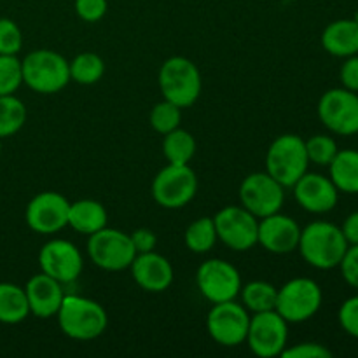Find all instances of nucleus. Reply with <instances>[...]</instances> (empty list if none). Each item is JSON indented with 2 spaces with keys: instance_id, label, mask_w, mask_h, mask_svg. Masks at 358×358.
Returning a JSON list of instances; mask_svg holds the SVG:
<instances>
[{
  "instance_id": "nucleus-39",
  "label": "nucleus",
  "mask_w": 358,
  "mask_h": 358,
  "mask_svg": "<svg viewBox=\"0 0 358 358\" xmlns=\"http://www.w3.org/2000/svg\"><path fill=\"white\" fill-rule=\"evenodd\" d=\"M133 241V247H135L136 254H145V252L156 250L157 247V236L152 229H147V227H138V229L133 231L129 234Z\"/></svg>"
},
{
  "instance_id": "nucleus-26",
  "label": "nucleus",
  "mask_w": 358,
  "mask_h": 358,
  "mask_svg": "<svg viewBox=\"0 0 358 358\" xmlns=\"http://www.w3.org/2000/svg\"><path fill=\"white\" fill-rule=\"evenodd\" d=\"M163 156L170 164H189L196 154V140L187 129L178 126L163 135Z\"/></svg>"
},
{
  "instance_id": "nucleus-29",
  "label": "nucleus",
  "mask_w": 358,
  "mask_h": 358,
  "mask_svg": "<svg viewBox=\"0 0 358 358\" xmlns=\"http://www.w3.org/2000/svg\"><path fill=\"white\" fill-rule=\"evenodd\" d=\"M27 122V107L14 94L0 96V138L16 135Z\"/></svg>"
},
{
  "instance_id": "nucleus-41",
  "label": "nucleus",
  "mask_w": 358,
  "mask_h": 358,
  "mask_svg": "<svg viewBox=\"0 0 358 358\" xmlns=\"http://www.w3.org/2000/svg\"><path fill=\"white\" fill-rule=\"evenodd\" d=\"M353 20H355V23L358 24V10L355 13V16H353Z\"/></svg>"
},
{
  "instance_id": "nucleus-31",
  "label": "nucleus",
  "mask_w": 358,
  "mask_h": 358,
  "mask_svg": "<svg viewBox=\"0 0 358 358\" xmlns=\"http://www.w3.org/2000/svg\"><path fill=\"white\" fill-rule=\"evenodd\" d=\"M23 84L21 59L17 55H0V96L14 94Z\"/></svg>"
},
{
  "instance_id": "nucleus-5",
  "label": "nucleus",
  "mask_w": 358,
  "mask_h": 358,
  "mask_svg": "<svg viewBox=\"0 0 358 358\" xmlns=\"http://www.w3.org/2000/svg\"><path fill=\"white\" fill-rule=\"evenodd\" d=\"M310 168L306 142L296 133L276 136L266 152V171L283 187H292Z\"/></svg>"
},
{
  "instance_id": "nucleus-4",
  "label": "nucleus",
  "mask_w": 358,
  "mask_h": 358,
  "mask_svg": "<svg viewBox=\"0 0 358 358\" xmlns=\"http://www.w3.org/2000/svg\"><path fill=\"white\" fill-rule=\"evenodd\" d=\"M23 84L38 94L59 93L70 83L69 62L52 49H35L21 59Z\"/></svg>"
},
{
  "instance_id": "nucleus-23",
  "label": "nucleus",
  "mask_w": 358,
  "mask_h": 358,
  "mask_svg": "<svg viewBox=\"0 0 358 358\" xmlns=\"http://www.w3.org/2000/svg\"><path fill=\"white\" fill-rule=\"evenodd\" d=\"M329 178L339 194H358V150H338L334 159L329 164Z\"/></svg>"
},
{
  "instance_id": "nucleus-42",
  "label": "nucleus",
  "mask_w": 358,
  "mask_h": 358,
  "mask_svg": "<svg viewBox=\"0 0 358 358\" xmlns=\"http://www.w3.org/2000/svg\"><path fill=\"white\" fill-rule=\"evenodd\" d=\"M0 154H2V138H0Z\"/></svg>"
},
{
  "instance_id": "nucleus-22",
  "label": "nucleus",
  "mask_w": 358,
  "mask_h": 358,
  "mask_svg": "<svg viewBox=\"0 0 358 358\" xmlns=\"http://www.w3.org/2000/svg\"><path fill=\"white\" fill-rule=\"evenodd\" d=\"M108 213L105 206L96 199H79L70 203L69 226L84 236L98 233L107 227Z\"/></svg>"
},
{
  "instance_id": "nucleus-35",
  "label": "nucleus",
  "mask_w": 358,
  "mask_h": 358,
  "mask_svg": "<svg viewBox=\"0 0 358 358\" xmlns=\"http://www.w3.org/2000/svg\"><path fill=\"white\" fill-rule=\"evenodd\" d=\"M283 358H331L332 352L325 345L315 341L297 343V345L289 346L282 352Z\"/></svg>"
},
{
  "instance_id": "nucleus-24",
  "label": "nucleus",
  "mask_w": 358,
  "mask_h": 358,
  "mask_svg": "<svg viewBox=\"0 0 358 358\" xmlns=\"http://www.w3.org/2000/svg\"><path fill=\"white\" fill-rule=\"evenodd\" d=\"M30 315L27 294L16 283L0 282V324L16 325Z\"/></svg>"
},
{
  "instance_id": "nucleus-30",
  "label": "nucleus",
  "mask_w": 358,
  "mask_h": 358,
  "mask_svg": "<svg viewBox=\"0 0 358 358\" xmlns=\"http://www.w3.org/2000/svg\"><path fill=\"white\" fill-rule=\"evenodd\" d=\"M182 121V108L177 107L175 103L168 100H161L159 103H156L150 110L149 122L152 126V129L159 135H166V133L173 131L180 126Z\"/></svg>"
},
{
  "instance_id": "nucleus-38",
  "label": "nucleus",
  "mask_w": 358,
  "mask_h": 358,
  "mask_svg": "<svg viewBox=\"0 0 358 358\" xmlns=\"http://www.w3.org/2000/svg\"><path fill=\"white\" fill-rule=\"evenodd\" d=\"M339 80L346 90L358 93V55L348 56L339 69Z\"/></svg>"
},
{
  "instance_id": "nucleus-37",
  "label": "nucleus",
  "mask_w": 358,
  "mask_h": 358,
  "mask_svg": "<svg viewBox=\"0 0 358 358\" xmlns=\"http://www.w3.org/2000/svg\"><path fill=\"white\" fill-rule=\"evenodd\" d=\"M341 276L352 289L358 290V245H350L338 266Z\"/></svg>"
},
{
  "instance_id": "nucleus-32",
  "label": "nucleus",
  "mask_w": 358,
  "mask_h": 358,
  "mask_svg": "<svg viewBox=\"0 0 358 358\" xmlns=\"http://www.w3.org/2000/svg\"><path fill=\"white\" fill-rule=\"evenodd\" d=\"M306 142V152L310 164H317V166H329L331 161L334 159L338 154V143L331 135H313L310 136Z\"/></svg>"
},
{
  "instance_id": "nucleus-13",
  "label": "nucleus",
  "mask_w": 358,
  "mask_h": 358,
  "mask_svg": "<svg viewBox=\"0 0 358 358\" xmlns=\"http://www.w3.org/2000/svg\"><path fill=\"white\" fill-rule=\"evenodd\" d=\"M255 357L275 358L289 345V324L276 310L250 315L247 341Z\"/></svg>"
},
{
  "instance_id": "nucleus-3",
  "label": "nucleus",
  "mask_w": 358,
  "mask_h": 358,
  "mask_svg": "<svg viewBox=\"0 0 358 358\" xmlns=\"http://www.w3.org/2000/svg\"><path fill=\"white\" fill-rule=\"evenodd\" d=\"M157 84L164 100L180 108L192 107L203 90L201 72L196 63L185 56L168 58L157 73Z\"/></svg>"
},
{
  "instance_id": "nucleus-34",
  "label": "nucleus",
  "mask_w": 358,
  "mask_h": 358,
  "mask_svg": "<svg viewBox=\"0 0 358 358\" xmlns=\"http://www.w3.org/2000/svg\"><path fill=\"white\" fill-rule=\"evenodd\" d=\"M338 322L346 334L358 339V294L343 301L338 311Z\"/></svg>"
},
{
  "instance_id": "nucleus-14",
  "label": "nucleus",
  "mask_w": 358,
  "mask_h": 358,
  "mask_svg": "<svg viewBox=\"0 0 358 358\" xmlns=\"http://www.w3.org/2000/svg\"><path fill=\"white\" fill-rule=\"evenodd\" d=\"M217 238L229 250L247 252L257 245L259 219L243 206L229 205L213 215Z\"/></svg>"
},
{
  "instance_id": "nucleus-9",
  "label": "nucleus",
  "mask_w": 358,
  "mask_h": 358,
  "mask_svg": "<svg viewBox=\"0 0 358 358\" xmlns=\"http://www.w3.org/2000/svg\"><path fill=\"white\" fill-rule=\"evenodd\" d=\"M250 313L241 303L226 301L212 304V310L206 317V331L210 338L220 346L234 348L247 341Z\"/></svg>"
},
{
  "instance_id": "nucleus-33",
  "label": "nucleus",
  "mask_w": 358,
  "mask_h": 358,
  "mask_svg": "<svg viewBox=\"0 0 358 358\" xmlns=\"http://www.w3.org/2000/svg\"><path fill=\"white\" fill-rule=\"evenodd\" d=\"M23 48V34L16 21L0 17V55H17Z\"/></svg>"
},
{
  "instance_id": "nucleus-16",
  "label": "nucleus",
  "mask_w": 358,
  "mask_h": 358,
  "mask_svg": "<svg viewBox=\"0 0 358 358\" xmlns=\"http://www.w3.org/2000/svg\"><path fill=\"white\" fill-rule=\"evenodd\" d=\"M41 271L59 283H72L80 276L84 269V259L79 248L69 240L55 238L44 243L38 252Z\"/></svg>"
},
{
  "instance_id": "nucleus-15",
  "label": "nucleus",
  "mask_w": 358,
  "mask_h": 358,
  "mask_svg": "<svg viewBox=\"0 0 358 358\" xmlns=\"http://www.w3.org/2000/svg\"><path fill=\"white\" fill-rule=\"evenodd\" d=\"M70 201L56 191L38 192L30 199L24 210L27 226L34 233L55 234L69 226Z\"/></svg>"
},
{
  "instance_id": "nucleus-6",
  "label": "nucleus",
  "mask_w": 358,
  "mask_h": 358,
  "mask_svg": "<svg viewBox=\"0 0 358 358\" xmlns=\"http://www.w3.org/2000/svg\"><path fill=\"white\" fill-rule=\"evenodd\" d=\"M322 303V287L315 280L299 276L280 287L275 310L282 315L287 324H303L320 311Z\"/></svg>"
},
{
  "instance_id": "nucleus-40",
  "label": "nucleus",
  "mask_w": 358,
  "mask_h": 358,
  "mask_svg": "<svg viewBox=\"0 0 358 358\" xmlns=\"http://www.w3.org/2000/svg\"><path fill=\"white\" fill-rule=\"evenodd\" d=\"M343 234H345L348 245H358V212L350 213L341 226Z\"/></svg>"
},
{
  "instance_id": "nucleus-8",
  "label": "nucleus",
  "mask_w": 358,
  "mask_h": 358,
  "mask_svg": "<svg viewBox=\"0 0 358 358\" xmlns=\"http://www.w3.org/2000/svg\"><path fill=\"white\" fill-rule=\"evenodd\" d=\"M87 255L96 268L117 273L131 266L136 250L128 233L107 226L91 234L87 240Z\"/></svg>"
},
{
  "instance_id": "nucleus-20",
  "label": "nucleus",
  "mask_w": 358,
  "mask_h": 358,
  "mask_svg": "<svg viewBox=\"0 0 358 358\" xmlns=\"http://www.w3.org/2000/svg\"><path fill=\"white\" fill-rule=\"evenodd\" d=\"M23 289L27 294L28 306H30V315L42 318V320L56 317L63 297H65L62 283L58 280L41 271L38 275L31 276Z\"/></svg>"
},
{
  "instance_id": "nucleus-18",
  "label": "nucleus",
  "mask_w": 358,
  "mask_h": 358,
  "mask_svg": "<svg viewBox=\"0 0 358 358\" xmlns=\"http://www.w3.org/2000/svg\"><path fill=\"white\" fill-rule=\"evenodd\" d=\"M301 226L289 215L276 212L259 220L257 245L276 255L296 252L299 247Z\"/></svg>"
},
{
  "instance_id": "nucleus-7",
  "label": "nucleus",
  "mask_w": 358,
  "mask_h": 358,
  "mask_svg": "<svg viewBox=\"0 0 358 358\" xmlns=\"http://www.w3.org/2000/svg\"><path fill=\"white\" fill-rule=\"evenodd\" d=\"M154 201L166 210L184 208L198 192V177L189 164H170L157 171L150 185Z\"/></svg>"
},
{
  "instance_id": "nucleus-10",
  "label": "nucleus",
  "mask_w": 358,
  "mask_h": 358,
  "mask_svg": "<svg viewBox=\"0 0 358 358\" xmlns=\"http://www.w3.org/2000/svg\"><path fill=\"white\" fill-rule=\"evenodd\" d=\"M318 119L334 135L352 136L358 133V93L346 87H332L318 100Z\"/></svg>"
},
{
  "instance_id": "nucleus-19",
  "label": "nucleus",
  "mask_w": 358,
  "mask_h": 358,
  "mask_svg": "<svg viewBox=\"0 0 358 358\" xmlns=\"http://www.w3.org/2000/svg\"><path fill=\"white\" fill-rule=\"evenodd\" d=\"M129 269H131V276L136 285L150 294H161L168 290L175 278L171 262L156 250L136 254Z\"/></svg>"
},
{
  "instance_id": "nucleus-28",
  "label": "nucleus",
  "mask_w": 358,
  "mask_h": 358,
  "mask_svg": "<svg viewBox=\"0 0 358 358\" xmlns=\"http://www.w3.org/2000/svg\"><path fill=\"white\" fill-rule=\"evenodd\" d=\"M70 80L80 86H93L103 77L105 62L96 52H80L72 62H69Z\"/></svg>"
},
{
  "instance_id": "nucleus-27",
  "label": "nucleus",
  "mask_w": 358,
  "mask_h": 358,
  "mask_svg": "<svg viewBox=\"0 0 358 358\" xmlns=\"http://www.w3.org/2000/svg\"><path fill=\"white\" fill-rule=\"evenodd\" d=\"M217 241H219V238H217L213 217H199L194 222L189 224L187 229H185L184 243L192 254H206L215 247Z\"/></svg>"
},
{
  "instance_id": "nucleus-12",
  "label": "nucleus",
  "mask_w": 358,
  "mask_h": 358,
  "mask_svg": "<svg viewBox=\"0 0 358 358\" xmlns=\"http://www.w3.org/2000/svg\"><path fill=\"white\" fill-rule=\"evenodd\" d=\"M196 285L208 303H226L240 296L243 282L238 268L224 259H208L196 271Z\"/></svg>"
},
{
  "instance_id": "nucleus-25",
  "label": "nucleus",
  "mask_w": 358,
  "mask_h": 358,
  "mask_svg": "<svg viewBox=\"0 0 358 358\" xmlns=\"http://www.w3.org/2000/svg\"><path fill=\"white\" fill-rule=\"evenodd\" d=\"M276 296L278 289L273 283L264 282V280H254L247 285H241L240 297L241 304L248 310V313H264L276 308Z\"/></svg>"
},
{
  "instance_id": "nucleus-2",
  "label": "nucleus",
  "mask_w": 358,
  "mask_h": 358,
  "mask_svg": "<svg viewBox=\"0 0 358 358\" xmlns=\"http://www.w3.org/2000/svg\"><path fill=\"white\" fill-rule=\"evenodd\" d=\"M59 331L73 341H93L108 325V315L98 301L83 296H65L58 313Z\"/></svg>"
},
{
  "instance_id": "nucleus-1",
  "label": "nucleus",
  "mask_w": 358,
  "mask_h": 358,
  "mask_svg": "<svg viewBox=\"0 0 358 358\" xmlns=\"http://www.w3.org/2000/svg\"><path fill=\"white\" fill-rule=\"evenodd\" d=\"M348 247L341 227L327 220H315L301 229L297 250L311 268L329 271L338 268Z\"/></svg>"
},
{
  "instance_id": "nucleus-36",
  "label": "nucleus",
  "mask_w": 358,
  "mask_h": 358,
  "mask_svg": "<svg viewBox=\"0 0 358 358\" xmlns=\"http://www.w3.org/2000/svg\"><path fill=\"white\" fill-rule=\"evenodd\" d=\"M76 14L86 23H96L103 20L108 10L107 0H76L73 2Z\"/></svg>"
},
{
  "instance_id": "nucleus-17",
  "label": "nucleus",
  "mask_w": 358,
  "mask_h": 358,
  "mask_svg": "<svg viewBox=\"0 0 358 358\" xmlns=\"http://www.w3.org/2000/svg\"><path fill=\"white\" fill-rule=\"evenodd\" d=\"M294 189V199L297 205L308 213L324 215L332 212L339 201V191L329 177L322 173H311L306 171L296 184Z\"/></svg>"
},
{
  "instance_id": "nucleus-11",
  "label": "nucleus",
  "mask_w": 358,
  "mask_h": 358,
  "mask_svg": "<svg viewBox=\"0 0 358 358\" xmlns=\"http://www.w3.org/2000/svg\"><path fill=\"white\" fill-rule=\"evenodd\" d=\"M280 182H276L268 171H254L247 175L240 184V203L245 210L257 217H264L282 212L285 203V191Z\"/></svg>"
},
{
  "instance_id": "nucleus-21",
  "label": "nucleus",
  "mask_w": 358,
  "mask_h": 358,
  "mask_svg": "<svg viewBox=\"0 0 358 358\" xmlns=\"http://www.w3.org/2000/svg\"><path fill=\"white\" fill-rule=\"evenodd\" d=\"M322 48L336 58H348L358 55V24L355 20H336L329 23L322 31Z\"/></svg>"
}]
</instances>
